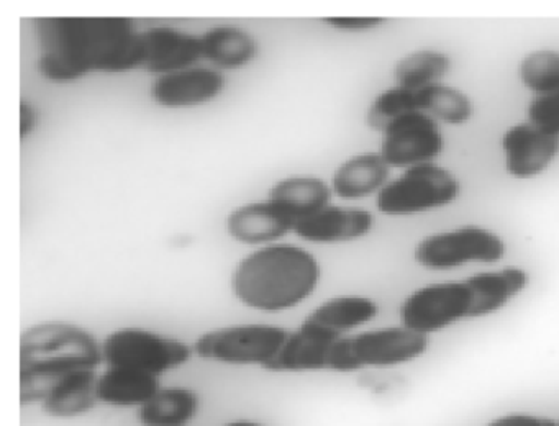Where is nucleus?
<instances>
[{"mask_svg":"<svg viewBox=\"0 0 559 426\" xmlns=\"http://www.w3.org/2000/svg\"><path fill=\"white\" fill-rule=\"evenodd\" d=\"M38 71L55 84L142 69V29L129 19H38Z\"/></svg>","mask_w":559,"mask_h":426,"instance_id":"nucleus-1","label":"nucleus"},{"mask_svg":"<svg viewBox=\"0 0 559 426\" xmlns=\"http://www.w3.org/2000/svg\"><path fill=\"white\" fill-rule=\"evenodd\" d=\"M322 269L312 252L296 245L261 246L231 272L235 298L263 313L293 310L319 287Z\"/></svg>","mask_w":559,"mask_h":426,"instance_id":"nucleus-2","label":"nucleus"},{"mask_svg":"<svg viewBox=\"0 0 559 426\" xmlns=\"http://www.w3.org/2000/svg\"><path fill=\"white\" fill-rule=\"evenodd\" d=\"M104 364L103 343L80 324L44 321L21 336V403L40 405L55 383Z\"/></svg>","mask_w":559,"mask_h":426,"instance_id":"nucleus-3","label":"nucleus"},{"mask_svg":"<svg viewBox=\"0 0 559 426\" xmlns=\"http://www.w3.org/2000/svg\"><path fill=\"white\" fill-rule=\"evenodd\" d=\"M289 330L276 324L240 323L205 331L192 344L194 354L225 366L266 369L286 343Z\"/></svg>","mask_w":559,"mask_h":426,"instance_id":"nucleus-4","label":"nucleus"},{"mask_svg":"<svg viewBox=\"0 0 559 426\" xmlns=\"http://www.w3.org/2000/svg\"><path fill=\"white\" fill-rule=\"evenodd\" d=\"M194 350L185 341L140 327H123L103 341L104 366L126 367L162 377L191 360Z\"/></svg>","mask_w":559,"mask_h":426,"instance_id":"nucleus-5","label":"nucleus"},{"mask_svg":"<svg viewBox=\"0 0 559 426\" xmlns=\"http://www.w3.org/2000/svg\"><path fill=\"white\" fill-rule=\"evenodd\" d=\"M460 193L456 174L435 163L421 164L389 180L376 196V206L388 216H411L451 205Z\"/></svg>","mask_w":559,"mask_h":426,"instance_id":"nucleus-6","label":"nucleus"},{"mask_svg":"<svg viewBox=\"0 0 559 426\" xmlns=\"http://www.w3.org/2000/svg\"><path fill=\"white\" fill-rule=\"evenodd\" d=\"M506 255V239L479 225L457 226L425 236L412 252L414 261L428 271H451L471 262L496 264Z\"/></svg>","mask_w":559,"mask_h":426,"instance_id":"nucleus-7","label":"nucleus"},{"mask_svg":"<svg viewBox=\"0 0 559 426\" xmlns=\"http://www.w3.org/2000/svg\"><path fill=\"white\" fill-rule=\"evenodd\" d=\"M473 287L469 281L433 282L415 288L401 307L404 327L418 333L430 334L447 330L461 320L474 318Z\"/></svg>","mask_w":559,"mask_h":426,"instance_id":"nucleus-8","label":"nucleus"},{"mask_svg":"<svg viewBox=\"0 0 559 426\" xmlns=\"http://www.w3.org/2000/svg\"><path fill=\"white\" fill-rule=\"evenodd\" d=\"M381 156L391 167H411L431 164L444 150L440 121L424 111L402 115L382 130Z\"/></svg>","mask_w":559,"mask_h":426,"instance_id":"nucleus-9","label":"nucleus"},{"mask_svg":"<svg viewBox=\"0 0 559 426\" xmlns=\"http://www.w3.org/2000/svg\"><path fill=\"white\" fill-rule=\"evenodd\" d=\"M355 370L368 367H395L412 363L427 353L430 336L404 327L376 328L348 336Z\"/></svg>","mask_w":559,"mask_h":426,"instance_id":"nucleus-10","label":"nucleus"},{"mask_svg":"<svg viewBox=\"0 0 559 426\" xmlns=\"http://www.w3.org/2000/svg\"><path fill=\"white\" fill-rule=\"evenodd\" d=\"M503 167L513 179H533L558 157L559 137L545 133L535 125L515 123L502 137Z\"/></svg>","mask_w":559,"mask_h":426,"instance_id":"nucleus-11","label":"nucleus"},{"mask_svg":"<svg viewBox=\"0 0 559 426\" xmlns=\"http://www.w3.org/2000/svg\"><path fill=\"white\" fill-rule=\"evenodd\" d=\"M227 79L217 68L192 66L181 71L158 75L150 95L163 108H191L215 100L224 92Z\"/></svg>","mask_w":559,"mask_h":426,"instance_id":"nucleus-12","label":"nucleus"},{"mask_svg":"<svg viewBox=\"0 0 559 426\" xmlns=\"http://www.w3.org/2000/svg\"><path fill=\"white\" fill-rule=\"evenodd\" d=\"M340 334L304 320L289 331L286 343L264 370L276 374H307L329 370L330 353Z\"/></svg>","mask_w":559,"mask_h":426,"instance_id":"nucleus-13","label":"nucleus"},{"mask_svg":"<svg viewBox=\"0 0 559 426\" xmlns=\"http://www.w3.org/2000/svg\"><path fill=\"white\" fill-rule=\"evenodd\" d=\"M374 215L356 206L329 205L294 225V233L304 241L338 245L365 238L374 228Z\"/></svg>","mask_w":559,"mask_h":426,"instance_id":"nucleus-14","label":"nucleus"},{"mask_svg":"<svg viewBox=\"0 0 559 426\" xmlns=\"http://www.w3.org/2000/svg\"><path fill=\"white\" fill-rule=\"evenodd\" d=\"M142 69L158 75L192 68L202 59L201 36L181 32L171 26H152L142 29Z\"/></svg>","mask_w":559,"mask_h":426,"instance_id":"nucleus-15","label":"nucleus"},{"mask_svg":"<svg viewBox=\"0 0 559 426\" xmlns=\"http://www.w3.org/2000/svg\"><path fill=\"white\" fill-rule=\"evenodd\" d=\"M294 225L296 222L267 199L237 206L225 222L231 239L251 246L276 245L284 236L294 233Z\"/></svg>","mask_w":559,"mask_h":426,"instance_id":"nucleus-16","label":"nucleus"},{"mask_svg":"<svg viewBox=\"0 0 559 426\" xmlns=\"http://www.w3.org/2000/svg\"><path fill=\"white\" fill-rule=\"evenodd\" d=\"M96 390L103 405L140 410L162 390V380L140 370L106 367L97 376Z\"/></svg>","mask_w":559,"mask_h":426,"instance_id":"nucleus-17","label":"nucleus"},{"mask_svg":"<svg viewBox=\"0 0 559 426\" xmlns=\"http://www.w3.org/2000/svg\"><path fill=\"white\" fill-rule=\"evenodd\" d=\"M391 169L381 153L356 154L336 167L330 187L340 199H365L389 182Z\"/></svg>","mask_w":559,"mask_h":426,"instance_id":"nucleus-18","label":"nucleus"},{"mask_svg":"<svg viewBox=\"0 0 559 426\" xmlns=\"http://www.w3.org/2000/svg\"><path fill=\"white\" fill-rule=\"evenodd\" d=\"M97 376V370H83L64 377L55 383L38 406L50 418L71 419L87 415L99 405Z\"/></svg>","mask_w":559,"mask_h":426,"instance_id":"nucleus-19","label":"nucleus"},{"mask_svg":"<svg viewBox=\"0 0 559 426\" xmlns=\"http://www.w3.org/2000/svg\"><path fill=\"white\" fill-rule=\"evenodd\" d=\"M476 297L474 318L487 317L506 308L530 284V274L519 265L486 271L467 277Z\"/></svg>","mask_w":559,"mask_h":426,"instance_id":"nucleus-20","label":"nucleus"},{"mask_svg":"<svg viewBox=\"0 0 559 426\" xmlns=\"http://www.w3.org/2000/svg\"><path fill=\"white\" fill-rule=\"evenodd\" d=\"M332 193V187L320 177L290 176L271 187L267 200L299 222L329 206Z\"/></svg>","mask_w":559,"mask_h":426,"instance_id":"nucleus-21","label":"nucleus"},{"mask_svg":"<svg viewBox=\"0 0 559 426\" xmlns=\"http://www.w3.org/2000/svg\"><path fill=\"white\" fill-rule=\"evenodd\" d=\"M202 58L217 69H238L250 64L260 52L257 38L240 26L222 25L201 35Z\"/></svg>","mask_w":559,"mask_h":426,"instance_id":"nucleus-22","label":"nucleus"},{"mask_svg":"<svg viewBox=\"0 0 559 426\" xmlns=\"http://www.w3.org/2000/svg\"><path fill=\"white\" fill-rule=\"evenodd\" d=\"M201 395L191 387H162L136 418L142 426H188L201 412Z\"/></svg>","mask_w":559,"mask_h":426,"instance_id":"nucleus-23","label":"nucleus"},{"mask_svg":"<svg viewBox=\"0 0 559 426\" xmlns=\"http://www.w3.org/2000/svg\"><path fill=\"white\" fill-rule=\"evenodd\" d=\"M379 313L378 301L365 295H338L317 305L306 320L320 324L340 336L365 327Z\"/></svg>","mask_w":559,"mask_h":426,"instance_id":"nucleus-24","label":"nucleus"},{"mask_svg":"<svg viewBox=\"0 0 559 426\" xmlns=\"http://www.w3.org/2000/svg\"><path fill=\"white\" fill-rule=\"evenodd\" d=\"M450 56L437 49H417L399 59L394 66L395 85L407 88H424L440 84L451 71Z\"/></svg>","mask_w":559,"mask_h":426,"instance_id":"nucleus-25","label":"nucleus"},{"mask_svg":"<svg viewBox=\"0 0 559 426\" xmlns=\"http://www.w3.org/2000/svg\"><path fill=\"white\" fill-rule=\"evenodd\" d=\"M417 94L420 111L430 115L435 120L461 127L473 118V100L460 88L440 82V84L417 88Z\"/></svg>","mask_w":559,"mask_h":426,"instance_id":"nucleus-26","label":"nucleus"},{"mask_svg":"<svg viewBox=\"0 0 559 426\" xmlns=\"http://www.w3.org/2000/svg\"><path fill=\"white\" fill-rule=\"evenodd\" d=\"M411 111H420L417 91L415 88L401 87V85H392V87L382 91L371 102L368 114H366V123L372 130L382 133V130L391 121L402 117V115L411 114Z\"/></svg>","mask_w":559,"mask_h":426,"instance_id":"nucleus-27","label":"nucleus"},{"mask_svg":"<svg viewBox=\"0 0 559 426\" xmlns=\"http://www.w3.org/2000/svg\"><path fill=\"white\" fill-rule=\"evenodd\" d=\"M520 81L536 95L551 94L559 88V52L538 49L528 52L520 62Z\"/></svg>","mask_w":559,"mask_h":426,"instance_id":"nucleus-28","label":"nucleus"},{"mask_svg":"<svg viewBox=\"0 0 559 426\" xmlns=\"http://www.w3.org/2000/svg\"><path fill=\"white\" fill-rule=\"evenodd\" d=\"M528 123L545 133L559 137V88L551 94L536 95L526 108Z\"/></svg>","mask_w":559,"mask_h":426,"instance_id":"nucleus-29","label":"nucleus"},{"mask_svg":"<svg viewBox=\"0 0 559 426\" xmlns=\"http://www.w3.org/2000/svg\"><path fill=\"white\" fill-rule=\"evenodd\" d=\"M486 426H558V422L535 413H507L490 419Z\"/></svg>","mask_w":559,"mask_h":426,"instance_id":"nucleus-30","label":"nucleus"},{"mask_svg":"<svg viewBox=\"0 0 559 426\" xmlns=\"http://www.w3.org/2000/svg\"><path fill=\"white\" fill-rule=\"evenodd\" d=\"M325 23L333 26V28L362 32V29H371L382 25L384 19H376V16H332V19H325Z\"/></svg>","mask_w":559,"mask_h":426,"instance_id":"nucleus-31","label":"nucleus"},{"mask_svg":"<svg viewBox=\"0 0 559 426\" xmlns=\"http://www.w3.org/2000/svg\"><path fill=\"white\" fill-rule=\"evenodd\" d=\"M38 123L37 108L31 102H21V138L25 140Z\"/></svg>","mask_w":559,"mask_h":426,"instance_id":"nucleus-32","label":"nucleus"},{"mask_svg":"<svg viewBox=\"0 0 559 426\" xmlns=\"http://www.w3.org/2000/svg\"><path fill=\"white\" fill-rule=\"evenodd\" d=\"M221 426H270L267 423L260 422V419H251V418H235L230 419V422L224 423Z\"/></svg>","mask_w":559,"mask_h":426,"instance_id":"nucleus-33","label":"nucleus"},{"mask_svg":"<svg viewBox=\"0 0 559 426\" xmlns=\"http://www.w3.org/2000/svg\"><path fill=\"white\" fill-rule=\"evenodd\" d=\"M558 426H559V422H558Z\"/></svg>","mask_w":559,"mask_h":426,"instance_id":"nucleus-34","label":"nucleus"}]
</instances>
